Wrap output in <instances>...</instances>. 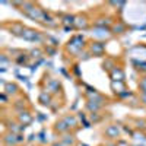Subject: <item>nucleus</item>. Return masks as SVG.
Returning a JSON list of instances; mask_svg holds the SVG:
<instances>
[{"instance_id": "obj_10", "label": "nucleus", "mask_w": 146, "mask_h": 146, "mask_svg": "<svg viewBox=\"0 0 146 146\" xmlns=\"http://www.w3.org/2000/svg\"><path fill=\"white\" fill-rule=\"evenodd\" d=\"M126 31H127V25H126V22H123L121 19L114 21L113 27H111V32H113L114 35H123V34H126Z\"/></svg>"}, {"instance_id": "obj_7", "label": "nucleus", "mask_w": 146, "mask_h": 146, "mask_svg": "<svg viewBox=\"0 0 146 146\" xmlns=\"http://www.w3.org/2000/svg\"><path fill=\"white\" fill-rule=\"evenodd\" d=\"M15 120L18 121V123H21L22 126H28L32 123V120H34V115L32 113L29 111V110H25V111H21V113H16L15 115Z\"/></svg>"}, {"instance_id": "obj_21", "label": "nucleus", "mask_w": 146, "mask_h": 146, "mask_svg": "<svg viewBox=\"0 0 146 146\" xmlns=\"http://www.w3.org/2000/svg\"><path fill=\"white\" fill-rule=\"evenodd\" d=\"M0 58H2V66L5 67V66H6V63L9 62V57H7V56H6V54L3 53V54H2V57H0Z\"/></svg>"}, {"instance_id": "obj_18", "label": "nucleus", "mask_w": 146, "mask_h": 146, "mask_svg": "<svg viewBox=\"0 0 146 146\" xmlns=\"http://www.w3.org/2000/svg\"><path fill=\"white\" fill-rule=\"evenodd\" d=\"M64 118V121L69 124V127H70V130L72 129H78V126H79V121H78V118H76V115H73V114H67V115H64L63 117Z\"/></svg>"}, {"instance_id": "obj_3", "label": "nucleus", "mask_w": 146, "mask_h": 146, "mask_svg": "<svg viewBox=\"0 0 146 146\" xmlns=\"http://www.w3.org/2000/svg\"><path fill=\"white\" fill-rule=\"evenodd\" d=\"M21 38H23L25 41H31V42H42L44 41V35H42V32L36 31L34 28L25 27L23 32L21 34Z\"/></svg>"}, {"instance_id": "obj_25", "label": "nucleus", "mask_w": 146, "mask_h": 146, "mask_svg": "<svg viewBox=\"0 0 146 146\" xmlns=\"http://www.w3.org/2000/svg\"><path fill=\"white\" fill-rule=\"evenodd\" d=\"M101 146H115V143H113V142H107V143H104V145H101Z\"/></svg>"}, {"instance_id": "obj_19", "label": "nucleus", "mask_w": 146, "mask_h": 146, "mask_svg": "<svg viewBox=\"0 0 146 146\" xmlns=\"http://www.w3.org/2000/svg\"><path fill=\"white\" fill-rule=\"evenodd\" d=\"M115 67H117V66H115V63H114V58H105V62L102 63V69L108 73V75H110V73H111Z\"/></svg>"}, {"instance_id": "obj_13", "label": "nucleus", "mask_w": 146, "mask_h": 146, "mask_svg": "<svg viewBox=\"0 0 146 146\" xmlns=\"http://www.w3.org/2000/svg\"><path fill=\"white\" fill-rule=\"evenodd\" d=\"M110 78L113 79V82H124L126 73H124L123 67H115L111 73H110Z\"/></svg>"}, {"instance_id": "obj_12", "label": "nucleus", "mask_w": 146, "mask_h": 146, "mask_svg": "<svg viewBox=\"0 0 146 146\" xmlns=\"http://www.w3.org/2000/svg\"><path fill=\"white\" fill-rule=\"evenodd\" d=\"M89 19L86 18V15H78L75 18V28L76 29H86L89 28Z\"/></svg>"}, {"instance_id": "obj_1", "label": "nucleus", "mask_w": 146, "mask_h": 146, "mask_svg": "<svg viewBox=\"0 0 146 146\" xmlns=\"http://www.w3.org/2000/svg\"><path fill=\"white\" fill-rule=\"evenodd\" d=\"M13 6H18L22 13L25 16H28L29 19H32V21H36V22L42 23L44 19H45L47 12L36 3H32V2H16V3H13Z\"/></svg>"}, {"instance_id": "obj_6", "label": "nucleus", "mask_w": 146, "mask_h": 146, "mask_svg": "<svg viewBox=\"0 0 146 146\" xmlns=\"http://www.w3.org/2000/svg\"><path fill=\"white\" fill-rule=\"evenodd\" d=\"M104 136L108 139V142L118 140V137L121 136V130L117 124H108L104 130Z\"/></svg>"}, {"instance_id": "obj_22", "label": "nucleus", "mask_w": 146, "mask_h": 146, "mask_svg": "<svg viewBox=\"0 0 146 146\" xmlns=\"http://www.w3.org/2000/svg\"><path fill=\"white\" fill-rule=\"evenodd\" d=\"M139 102L146 105V94H139Z\"/></svg>"}, {"instance_id": "obj_23", "label": "nucleus", "mask_w": 146, "mask_h": 146, "mask_svg": "<svg viewBox=\"0 0 146 146\" xmlns=\"http://www.w3.org/2000/svg\"><path fill=\"white\" fill-rule=\"evenodd\" d=\"M50 146H66V145H63V143L60 142V140H56V142H53Z\"/></svg>"}, {"instance_id": "obj_5", "label": "nucleus", "mask_w": 146, "mask_h": 146, "mask_svg": "<svg viewBox=\"0 0 146 146\" xmlns=\"http://www.w3.org/2000/svg\"><path fill=\"white\" fill-rule=\"evenodd\" d=\"M88 51L94 57H102L105 54V42H102V41H91L88 44Z\"/></svg>"}, {"instance_id": "obj_24", "label": "nucleus", "mask_w": 146, "mask_h": 146, "mask_svg": "<svg viewBox=\"0 0 146 146\" xmlns=\"http://www.w3.org/2000/svg\"><path fill=\"white\" fill-rule=\"evenodd\" d=\"M2 101H3V104H7L6 101H7V95L5 94V92H2Z\"/></svg>"}, {"instance_id": "obj_14", "label": "nucleus", "mask_w": 146, "mask_h": 146, "mask_svg": "<svg viewBox=\"0 0 146 146\" xmlns=\"http://www.w3.org/2000/svg\"><path fill=\"white\" fill-rule=\"evenodd\" d=\"M12 108H13L16 113L25 111V110H28V101L23 100V98H18V100H15L13 102H12Z\"/></svg>"}, {"instance_id": "obj_26", "label": "nucleus", "mask_w": 146, "mask_h": 146, "mask_svg": "<svg viewBox=\"0 0 146 146\" xmlns=\"http://www.w3.org/2000/svg\"><path fill=\"white\" fill-rule=\"evenodd\" d=\"M145 135H146V130H145Z\"/></svg>"}, {"instance_id": "obj_16", "label": "nucleus", "mask_w": 146, "mask_h": 146, "mask_svg": "<svg viewBox=\"0 0 146 146\" xmlns=\"http://www.w3.org/2000/svg\"><path fill=\"white\" fill-rule=\"evenodd\" d=\"M51 101H53L51 94H48V92H45V91H42V92L40 94V96H38V102H40L41 105L50 107V105H51Z\"/></svg>"}, {"instance_id": "obj_20", "label": "nucleus", "mask_w": 146, "mask_h": 146, "mask_svg": "<svg viewBox=\"0 0 146 146\" xmlns=\"http://www.w3.org/2000/svg\"><path fill=\"white\" fill-rule=\"evenodd\" d=\"M139 92L146 94V75L140 76V79H139Z\"/></svg>"}, {"instance_id": "obj_4", "label": "nucleus", "mask_w": 146, "mask_h": 146, "mask_svg": "<svg viewBox=\"0 0 146 146\" xmlns=\"http://www.w3.org/2000/svg\"><path fill=\"white\" fill-rule=\"evenodd\" d=\"M23 140L25 139L22 137V135H16V133H12V131H6V133H3V136H2L3 146H18Z\"/></svg>"}, {"instance_id": "obj_8", "label": "nucleus", "mask_w": 146, "mask_h": 146, "mask_svg": "<svg viewBox=\"0 0 146 146\" xmlns=\"http://www.w3.org/2000/svg\"><path fill=\"white\" fill-rule=\"evenodd\" d=\"M53 130H54V133H57V135L64 136V135H67V133L70 131V127H69V124L64 121V118H60V120H57L56 123H54Z\"/></svg>"}, {"instance_id": "obj_2", "label": "nucleus", "mask_w": 146, "mask_h": 146, "mask_svg": "<svg viewBox=\"0 0 146 146\" xmlns=\"http://www.w3.org/2000/svg\"><path fill=\"white\" fill-rule=\"evenodd\" d=\"M85 48V38L82 35H75L73 38L66 44V51L70 53V56L82 54V50Z\"/></svg>"}, {"instance_id": "obj_15", "label": "nucleus", "mask_w": 146, "mask_h": 146, "mask_svg": "<svg viewBox=\"0 0 146 146\" xmlns=\"http://www.w3.org/2000/svg\"><path fill=\"white\" fill-rule=\"evenodd\" d=\"M60 142L66 146H78V139L75 137V135H69V133L60 137Z\"/></svg>"}, {"instance_id": "obj_9", "label": "nucleus", "mask_w": 146, "mask_h": 146, "mask_svg": "<svg viewBox=\"0 0 146 146\" xmlns=\"http://www.w3.org/2000/svg\"><path fill=\"white\" fill-rule=\"evenodd\" d=\"M58 89H62V85H60V82L57 80V79H54V78H50L47 80V83H45V92H48V94H57L58 92Z\"/></svg>"}, {"instance_id": "obj_11", "label": "nucleus", "mask_w": 146, "mask_h": 146, "mask_svg": "<svg viewBox=\"0 0 146 146\" xmlns=\"http://www.w3.org/2000/svg\"><path fill=\"white\" fill-rule=\"evenodd\" d=\"M19 91H21V88L18 86V85L15 83V82H7V83H5V88H3V92L7 95V96H16L18 94H19Z\"/></svg>"}, {"instance_id": "obj_17", "label": "nucleus", "mask_w": 146, "mask_h": 146, "mask_svg": "<svg viewBox=\"0 0 146 146\" xmlns=\"http://www.w3.org/2000/svg\"><path fill=\"white\" fill-rule=\"evenodd\" d=\"M85 107H86V110H88L91 114H96L98 111H101L104 105H101V104H98V102H94V101H86Z\"/></svg>"}]
</instances>
